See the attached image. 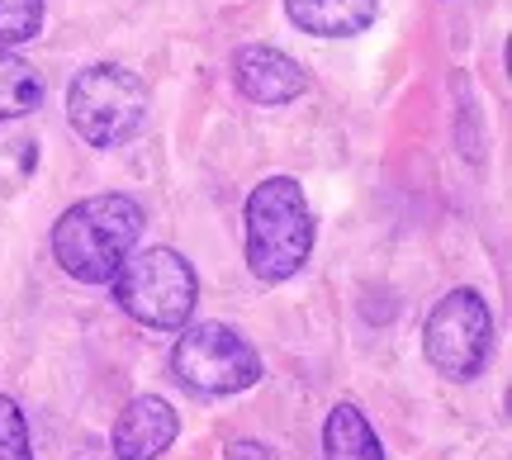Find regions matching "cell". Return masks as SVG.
Returning <instances> with one entry per match:
<instances>
[{"label":"cell","instance_id":"52a82bcc","mask_svg":"<svg viewBox=\"0 0 512 460\" xmlns=\"http://www.w3.org/2000/svg\"><path fill=\"white\" fill-rule=\"evenodd\" d=\"M233 81L256 105H290V100L309 91L304 67L294 57H285L280 48H266V43H252V48H242L233 57Z\"/></svg>","mask_w":512,"mask_h":460},{"label":"cell","instance_id":"7c38bea8","mask_svg":"<svg viewBox=\"0 0 512 460\" xmlns=\"http://www.w3.org/2000/svg\"><path fill=\"white\" fill-rule=\"evenodd\" d=\"M43 29V0H0V48H15Z\"/></svg>","mask_w":512,"mask_h":460},{"label":"cell","instance_id":"8fae6325","mask_svg":"<svg viewBox=\"0 0 512 460\" xmlns=\"http://www.w3.org/2000/svg\"><path fill=\"white\" fill-rule=\"evenodd\" d=\"M38 105H43V76L19 53L0 48V124L38 110Z\"/></svg>","mask_w":512,"mask_h":460},{"label":"cell","instance_id":"277c9868","mask_svg":"<svg viewBox=\"0 0 512 460\" xmlns=\"http://www.w3.org/2000/svg\"><path fill=\"white\" fill-rule=\"evenodd\" d=\"M67 119L91 148H119L147 119V86L124 67H86L67 91Z\"/></svg>","mask_w":512,"mask_h":460},{"label":"cell","instance_id":"ba28073f","mask_svg":"<svg viewBox=\"0 0 512 460\" xmlns=\"http://www.w3.org/2000/svg\"><path fill=\"white\" fill-rule=\"evenodd\" d=\"M176 432H181V418H176V408L157 399V394H143V399H133V404L119 413V423H114V456L119 460H157L166 446L176 442Z\"/></svg>","mask_w":512,"mask_h":460},{"label":"cell","instance_id":"6da1fadb","mask_svg":"<svg viewBox=\"0 0 512 460\" xmlns=\"http://www.w3.org/2000/svg\"><path fill=\"white\" fill-rule=\"evenodd\" d=\"M143 233V204L128 195H91L53 223V257L81 285H110Z\"/></svg>","mask_w":512,"mask_h":460},{"label":"cell","instance_id":"5b68a950","mask_svg":"<svg viewBox=\"0 0 512 460\" xmlns=\"http://www.w3.org/2000/svg\"><path fill=\"white\" fill-rule=\"evenodd\" d=\"M171 375L195 394H242L261 380V356L223 323H195L171 347Z\"/></svg>","mask_w":512,"mask_h":460},{"label":"cell","instance_id":"5bb4252c","mask_svg":"<svg viewBox=\"0 0 512 460\" xmlns=\"http://www.w3.org/2000/svg\"><path fill=\"white\" fill-rule=\"evenodd\" d=\"M228 460H271V451L261 442H233L228 446Z\"/></svg>","mask_w":512,"mask_h":460},{"label":"cell","instance_id":"3957f363","mask_svg":"<svg viewBox=\"0 0 512 460\" xmlns=\"http://www.w3.org/2000/svg\"><path fill=\"white\" fill-rule=\"evenodd\" d=\"M114 299L128 318H138L143 328H185V318L200 299V280L195 266L171 252V247H147V252H128L114 271Z\"/></svg>","mask_w":512,"mask_h":460},{"label":"cell","instance_id":"30bf717a","mask_svg":"<svg viewBox=\"0 0 512 460\" xmlns=\"http://www.w3.org/2000/svg\"><path fill=\"white\" fill-rule=\"evenodd\" d=\"M323 460H384V446L356 404H337L323 423Z\"/></svg>","mask_w":512,"mask_h":460},{"label":"cell","instance_id":"4fadbf2b","mask_svg":"<svg viewBox=\"0 0 512 460\" xmlns=\"http://www.w3.org/2000/svg\"><path fill=\"white\" fill-rule=\"evenodd\" d=\"M0 460H34V442H29V423L10 394H0Z\"/></svg>","mask_w":512,"mask_h":460},{"label":"cell","instance_id":"9c48e42d","mask_svg":"<svg viewBox=\"0 0 512 460\" xmlns=\"http://www.w3.org/2000/svg\"><path fill=\"white\" fill-rule=\"evenodd\" d=\"M290 19L304 34L318 38H351L375 24L380 0H285Z\"/></svg>","mask_w":512,"mask_h":460},{"label":"cell","instance_id":"7a4b0ae2","mask_svg":"<svg viewBox=\"0 0 512 460\" xmlns=\"http://www.w3.org/2000/svg\"><path fill=\"white\" fill-rule=\"evenodd\" d=\"M247 266L256 280L280 285L290 280L313 252V214L299 181L271 176L247 195Z\"/></svg>","mask_w":512,"mask_h":460},{"label":"cell","instance_id":"8992f818","mask_svg":"<svg viewBox=\"0 0 512 460\" xmlns=\"http://www.w3.org/2000/svg\"><path fill=\"white\" fill-rule=\"evenodd\" d=\"M427 361L446 380H475L494 351V313L479 290H451L422 328Z\"/></svg>","mask_w":512,"mask_h":460}]
</instances>
